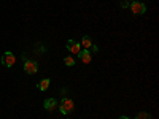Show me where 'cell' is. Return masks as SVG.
I'll list each match as a JSON object with an SVG mask.
<instances>
[{"mask_svg":"<svg viewBox=\"0 0 159 119\" xmlns=\"http://www.w3.org/2000/svg\"><path fill=\"white\" fill-rule=\"evenodd\" d=\"M24 72L27 73V75H35V73L38 72V65H37V62L27 59V60L24 62Z\"/></svg>","mask_w":159,"mask_h":119,"instance_id":"cell-3","label":"cell"},{"mask_svg":"<svg viewBox=\"0 0 159 119\" xmlns=\"http://www.w3.org/2000/svg\"><path fill=\"white\" fill-rule=\"evenodd\" d=\"M129 5H130V3H129V2H127V0H124V2H123V3H121V7H123V8H127V7H129Z\"/></svg>","mask_w":159,"mask_h":119,"instance_id":"cell-12","label":"cell"},{"mask_svg":"<svg viewBox=\"0 0 159 119\" xmlns=\"http://www.w3.org/2000/svg\"><path fill=\"white\" fill-rule=\"evenodd\" d=\"M119 119H129L127 116H121V117H119Z\"/></svg>","mask_w":159,"mask_h":119,"instance_id":"cell-14","label":"cell"},{"mask_svg":"<svg viewBox=\"0 0 159 119\" xmlns=\"http://www.w3.org/2000/svg\"><path fill=\"white\" fill-rule=\"evenodd\" d=\"M73 108H75V103H73V100L72 99H69V97H64L62 100H61V113L62 114H70L72 111H73Z\"/></svg>","mask_w":159,"mask_h":119,"instance_id":"cell-1","label":"cell"},{"mask_svg":"<svg viewBox=\"0 0 159 119\" xmlns=\"http://www.w3.org/2000/svg\"><path fill=\"white\" fill-rule=\"evenodd\" d=\"M64 64H65V65H67V67H73V65H75V60H73V56H67V57H65V59H64Z\"/></svg>","mask_w":159,"mask_h":119,"instance_id":"cell-11","label":"cell"},{"mask_svg":"<svg viewBox=\"0 0 159 119\" xmlns=\"http://www.w3.org/2000/svg\"><path fill=\"white\" fill-rule=\"evenodd\" d=\"M129 7H130V11L134 13V15H139V16L140 15H145V11H147V5L139 2V0H137V2H132Z\"/></svg>","mask_w":159,"mask_h":119,"instance_id":"cell-2","label":"cell"},{"mask_svg":"<svg viewBox=\"0 0 159 119\" xmlns=\"http://www.w3.org/2000/svg\"><path fill=\"white\" fill-rule=\"evenodd\" d=\"M2 64L5 65V67H13V65L16 64V57H15V54H13L11 51H7L5 54L2 56Z\"/></svg>","mask_w":159,"mask_h":119,"instance_id":"cell-4","label":"cell"},{"mask_svg":"<svg viewBox=\"0 0 159 119\" xmlns=\"http://www.w3.org/2000/svg\"><path fill=\"white\" fill-rule=\"evenodd\" d=\"M94 45L91 42V38L88 37V35H84L83 38H81V42H80V46H81V49H91V46Z\"/></svg>","mask_w":159,"mask_h":119,"instance_id":"cell-8","label":"cell"},{"mask_svg":"<svg viewBox=\"0 0 159 119\" xmlns=\"http://www.w3.org/2000/svg\"><path fill=\"white\" fill-rule=\"evenodd\" d=\"M67 49L72 52L73 56H78L80 52H81V46H80V43L73 42V40H69V42H67Z\"/></svg>","mask_w":159,"mask_h":119,"instance_id":"cell-5","label":"cell"},{"mask_svg":"<svg viewBox=\"0 0 159 119\" xmlns=\"http://www.w3.org/2000/svg\"><path fill=\"white\" fill-rule=\"evenodd\" d=\"M129 2H137V0H129Z\"/></svg>","mask_w":159,"mask_h":119,"instance_id":"cell-15","label":"cell"},{"mask_svg":"<svg viewBox=\"0 0 159 119\" xmlns=\"http://www.w3.org/2000/svg\"><path fill=\"white\" fill-rule=\"evenodd\" d=\"M43 107L46 111H54L57 108V100L56 99H46L45 103H43Z\"/></svg>","mask_w":159,"mask_h":119,"instance_id":"cell-6","label":"cell"},{"mask_svg":"<svg viewBox=\"0 0 159 119\" xmlns=\"http://www.w3.org/2000/svg\"><path fill=\"white\" fill-rule=\"evenodd\" d=\"M48 87H49V79H48V78H43L42 81L38 83V89H40V90H46Z\"/></svg>","mask_w":159,"mask_h":119,"instance_id":"cell-9","label":"cell"},{"mask_svg":"<svg viewBox=\"0 0 159 119\" xmlns=\"http://www.w3.org/2000/svg\"><path fill=\"white\" fill-rule=\"evenodd\" d=\"M91 51H94V52H97V51H99V46H96V45H92V46H91Z\"/></svg>","mask_w":159,"mask_h":119,"instance_id":"cell-13","label":"cell"},{"mask_svg":"<svg viewBox=\"0 0 159 119\" xmlns=\"http://www.w3.org/2000/svg\"><path fill=\"white\" fill-rule=\"evenodd\" d=\"M80 60H81L83 64H89L91 62V51L89 49H81V52L78 54Z\"/></svg>","mask_w":159,"mask_h":119,"instance_id":"cell-7","label":"cell"},{"mask_svg":"<svg viewBox=\"0 0 159 119\" xmlns=\"http://www.w3.org/2000/svg\"><path fill=\"white\" fill-rule=\"evenodd\" d=\"M135 119H151V114L147 111H140V113H137Z\"/></svg>","mask_w":159,"mask_h":119,"instance_id":"cell-10","label":"cell"}]
</instances>
